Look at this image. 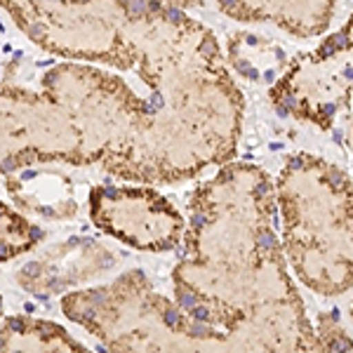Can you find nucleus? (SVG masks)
<instances>
[{
  "label": "nucleus",
  "mask_w": 353,
  "mask_h": 353,
  "mask_svg": "<svg viewBox=\"0 0 353 353\" xmlns=\"http://www.w3.org/2000/svg\"><path fill=\"white\" fill-rule=\"evenodd\" d=\"M153 3L163 5V8H168V10H179V12H184V10H189V8H201L203 0H153Z\"/></svg>",
  "instance_id": "nucleus-11"
},
{
  "label": "nucleus",
  "mask_w": 353,
  "mask_h": 353,
  "mask_svg": "<svg viewBox=\"0 0 353 353\" xmlns=\"http://www.w3.org/2000/svg\"><path fill=\"white\" fill-rule=\"evenodd\" d=\"M61 311L111 353H245L233 334L193 321L156 292L139 269L109 285L64 294Z\"/></svg>",
  "instance_id": "nucleus-3"
},
{
  "label": "nucleus",
  "mask_w": 353,
  "mask_h": 353,
  "mask_svg": "<svg viewBox=\"0 0 353 353\" xmlns=\"http://www.w3.org/2000/svg\"><path fill=\"white\" fill-rule=\"evenodd\" d=\"M0 353H90L61 325L31 316H12L0 325Z\"/></svg>",
  "instance_id": "nucleus-9"
},
{
  "label": "nucleus",
  "mask_w": 353,
  "mask_h": 353,
  "mask_svg": "<svg viewBox=\"0 0 353 353\" xmlns=\"http://www.w3.org/2000/svg\"><path fill=\"white\" fill-rule=\"evenodd\" d=\"M226 17L243 24H269L290 36L313 38L332 24L337 0H217Z\"/></svg>",
  "instance_id": "nucleus-8"
},
{
  "label": "nucleus",
  "mask_w": 353,
  "mask_h": 353,
  "mask_svg": "<svg viewBox=\"0 0 353 353\" xmlns=\"http://www.w3.org/2000/svg\"><path fill=\"white\" fill-rule=\"evenodd\" d=\"M283 254L321 297L353 290V181L325 158L294 153L276 179Z\"/></svg>",
  "instance_id": "nucleus-2"
},
{
  "label": "nucleus",
  "mask_w": 353,
  "mask_h": 353,
  "mask_svg": "<svg viewBox=\"0 0 353 353\" xmlns=\"http://www.w3.org/2000/svg\"><path fill=\"white\" fill-rule=\"evenodd\" d=\"M113 266L111 252L90 238H71L45 250L17 273V283L36 297H52L92 281Z\"/></svg>",
  "instance_id": "nucleus-7"
},
{
  "label": "nucleus",
  "mask_w": 353,
  "mask_h": 353,
  "mask_svg": "<svg viewBox=\"0 0 353 353\" xmlns=\"http://www.w3.org/2000/svg\"><path fill=\"white\" fill-rule=\"evenodd\" d=\"M269 99L283 116L332 128L353 99V17L316 50L294 57L273 83Z\"/></svg>",
  "instance_id": "nucleus-4"
},
{
  "label": "nucleus",
  "mask_w": 353,
  "mask_h": 353,
  "mask_svg": "<svg viewBox=\"0 0 353 353\" xmlns=\"http://www.w3.org/2000/svg\"><path fill=\"white\" fill-rule=\"evenodd\" d=\"M186 254L174 301L193 321L224 330L245 353H334L313 327L276 236V186L252 163H226L191 193Z\"/></svg>",
  "instance_id": "nucleus-1"
},
{
  "label": "nucleus",
  "mask_w": 353,
  "mask_h": 353,
  "mask_svg": "<svg viewBox=\"0 0 353 353\" xmlns=\"http://www.w3.org/2000/svg\"><path fill=\"white\" fill-rule=\"evenodd\" d=\"M90 219L111 238L144 252H170L186 238L181 212L153 189L94 186L90 191Z\"/></svg>",
  "instance_id": "nucleus-6"
},
{
  "label": "nucleus",
  "mask_w": 353,
  "mask_h": 353,
  "mask_svg": "<svg viewBox=\"0 0 353 353\" xmlns=\"http://www.w3.org/2000/svg\"><path fill=\"white\" fill-rule=\"evenodd\" d=\"M41 238L43 231L33 221L0 201V261H10L31 252L41 243Z\"/></svg>",
  "instance_id": "nucleus-10"
},
{
  "label": "nucleus",
  "mask_w": 353,
  "mask_h": 353,
  "mask_svg": "<svg viewBox=\"0 0 353 353\" xmlns=\"http://www.w3.org/2000/svg\"><path fill=\"white\" fill-rule=\"evenodd\" d=\"M78 165V141L64 109L24 90L0 88V174L31 163Z\"/></svg>",
  "instance_id": "nucleus-5"
},
{
  "label": "nucleus",
  "mask_w": 353,
  "mask_h": 353,
  "mask_svg": "<svg viewBox=\"0 0 353 353\" xmlns=\"http://www.w3.org/2000/svg\"><path fill=\"white\" fill-rule=\"evenodd\" d=\"M351 318H353V301H351Z\"/></svg>",
  "instance_id": "nucleus-13"
},
{
  "label": "nucleus",
  "mask_w": 353,
  "mask_h": 353,
  "mask_svg": "<svg viewBox=\"0 0 353 353\" xmlns=\"http://www.w3.org/2000/svg\"><path fill=\"white\" fill-rule=\"evenodd\" d=\"M0 313H3V299H0Z\"/></svg>",
  "instance_id": "nucleus-12"
}]
</instances>
